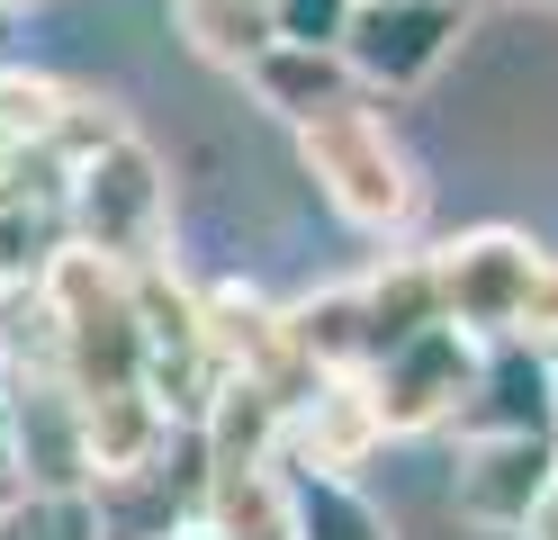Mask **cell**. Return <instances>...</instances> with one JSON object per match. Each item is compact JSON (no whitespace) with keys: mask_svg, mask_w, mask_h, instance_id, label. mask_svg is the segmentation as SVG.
Segmentation results:
<instances>
[{"mask_svg":"<svg viewBox=\"0 0 558 540\" xmlns=\"http://www.w3.org/2000/svg\"><path fill=\"white\" fill-rule=\"evenodd\" d=\"M298 163L316 171V190L333 199V216H342V226H361V235H405L414 216H424V180H414L405 144L361 99L306 118L298 127Z\"/></svg>","mask_w":558,"mask_h":540,"instance_id":"6da1fadb","label":"cell"},{"mask_svg":"<svg viewBox=\"0 0 558 540\" xmlns=\"http://www.w3.org/2000/svg\"><path fill=\"white\" fill-rule=\"evenodd\" d=\"M63 226H73V243L99 252V262L145 271L154 262V235H162V163H154V144L126 135L99 163H82L73 190H63Z\"/></svg>","mask_w":558,"mask_h":540,"instance_id":"7a4b0ae2","label":"cell"},{"mask_svg":"<svg viewBox=\"0 0 558 540\" xmlns=\"http://www.w3.org/2000/svg\"><path fill=\"white\" fill-rule=\"evenodd\" d=\"M541 252L522 243L513 226H477L460 243L433 252V279H441V324H460L469 343H505L532 324V288H541Z\"/></svg>","mask_w":558,"mask_h":540,"instance_id":"3957f363","label":"cell"},{"mask_svg":"<svg viewBox=\"0 0 558 540\" xmlns=\"http://www.w3.org/2000/svg\"><path fill=\"white\" fill-rule=\"evenodd\" d=\"M469 36V10H450V0H369L352 10V36H342V63H352V91H414L433 82V72L460 55Z\"/></svg>","mask_w":558,"mask_h":540,"instance_id":"277c9868","label":"cell"},{"mask_svg":"<svg viewBox=\"0 0 558 540\" xmlns=\"http://www.w3.org/2000/svg\"><path fill=\"white\" fill-rule=\"evenodd\" d=\"M549 495H558V432H486V442H460V468H450L460 523L532 531Z\"/></svg>","mask_w":558,"mask_h":540,"instance_id":"5b68a950","label":"cell"},{"mask_svg":"<svg viewBox=\"0 0 558 540\" xmlns=\"http://www.w3.org/2000/svg\"><path fill=\"white\" fill-rule=\"evenodd\" d=\"M477 387V343L460 324H433V334H414L405 351H388L369 370V396H378V432H433L469 406Z\"/></svg>","mask_w":558,"mask_h":540,"instance_id":"8992f818","label":"cell"},{"mask_svg":"<svg viewBox=\"0 0 558 540\" xmlns=\"http://www.w3.org/2000/svg\"><path fill=\"white\" fill-rule=\"evenodd\" d=\"M378 442H388V432H378L369 379H316L289 415H279V468H289V478H352Z\"/></svg>","mask_w":558,"mask_h":540,"instance_id":"52a82bcc","label":"cell"},{"mask_svg":"<svg viewBox=\"0 0 558 540\" xmlns=\"http://www.w3.org/2000/svg\"><path fill=\"white\" fill-rule=\"evenodd\" d=\"M10 387V468L27 495H90V451H82V396L63 379H0Z\"/></svg>","mask_w":558,"mask_h":540,"instance_id":"ba28073f","label":"cell"},{"mask_svg":"<svg viewBox=\"0 0 558 540\" xmlns=\"http://www.w3.org/2000/svg\"><path fill=\"white\" fill-rule=\"evenodd\" d=\"M460 423V442H486V432H558V370H549V351L541 343H477V387H469V406L450 415Z\"/></svg>","mask_w":558,"mask_h":540,"instance_id":"9c48e42d","label":"cell"},{"mask_svg":"<svg viewBox=\"0 0 558 540\" xmlns=\"http://www.w3.org/2000/svg\"><path fill=\"white\" fill-rule=\"evenodd\" d=\"M171 442H181V423H171L145 387L82 396V451H90V487H109V478H135V468H154Z\"/></svg>","mask_w":558,"mask_h":540,"instance_id":"30bf717a","label":"cell"},{"mask_svg":"<svg viewBox=\"0 0 558 540\" xmlns=\"http://www.w3.org/2000/svg\"><path fill=\"white\" fill-rule=\"evenodd\" d=\"M361 288V315H369V370L388 351H405L414 334H433L441 324V279H433V252H388L369 279H352Z\"/></svg>","mask_w":558,"mask_h":540,"instance_id":"8fae6325","label":"cell"},{"mask_svg":"<svg viewBox=\"0 0 558 540\" xmlns=\"http://www.w3.org/2000/svg\"><path fill=\"white\" fill-rule=\"evenodd\" d=\"M243 82H253V99L270 108V118H289V127L325 118V108H342V99H361L352 63L342 55H306V46H262L253 63H243Z\"/></svg>","mask_w":558,"mask_h":540,"instance_id":"7c38bea8","label":"cell"},{"mask_svg":"<svg viewBox=\"0 0 558 540\" xmlns=\"http://www.w3.org/2000/svg\"><path fill=\"white\" fill-rule=\"evenodd\" d=\"M198 531H217V540H289V478H279V468H207L198 478Z\"/></svg>","mask_w":558,"mask_h":540,"instance_id":"4fadbf2b","label":"cell"},{"mask_svg":"<svg viewBox=\"0 0 558 540\" xmlns=\"http://www.w3.org/2000/svg\"><path fill=\"white\" fill-rule=\"evenodd\" d=\"M289 540H397V531L352 478H289Z\"/></svg>","mask_w":558,"mask_h":540,"instance_id":"5bb4252c","label":"cell"},{"mask_svg":"<svg viewBox=\"0 0 558 540\" xmlns=\"http://www.w3.org/2000/svg\"><path fill=\"white\" fill-rule=\"evenodd\" d=\"M171 19H181V36L207 63H226V72H243L270 46V19L253 10V0H171Z\"/></svg>","mask_w":558,"mask_h":540,"instance_id":"9a60e30c","label":"cell"},{"mask_svg":"<svg viewBox=\"0 0 558 540\" xmlns=\"http://www.w3.org/2000/svg\"><path fill=\"white\" fill-rule=\"evenodd\" d=\"M135 127H126V108L118 99H90V91H63V108H54V127H46V154L63 163V180H73L82 163H99L109 144H126Z\"/></svg>","mask_w":558,"mask_h":540,"instance_id":"2e32d148","label":"cell"},{"mask_svg":"<svg viewBox=\"0 0 558 540\" xmlns=\"http://www.w3.org/2000/svg\"><path fill=\"white\" fill-rule=\"evenodd\" d=\"M352 10H361V0H262L270 46H306V55H342V36H352Z\"/></svg>","mask_w":558,"mask_h":540,"instance_id":"e0dca14e","label":"cell"},{"mask_svg":"<svg viewBox=\"0 0 558 540\" xmlns=\"http://www.w3.org/2000/svg\"><path fill=\"white\" fill-rule=\"evenodd\" d=\"M0 540H99V514H90V495H10Z\"/></svg>","mask_w":558,"mask_h":540,"instance_id":"ac0fdd59","label":"cell"},{"mask_svg":"<svg viewBox=\"0 0 558 540\" xmlns=\"http://www.w3.org/2000/svg\"><path fill=\"white\" fill-rule=\"evenodd\" d=\"M63 91L54 82H27V72H0V154H27V144H46Z\"/></svg>","mask_w":558,"mask_h":540,"instance_id":"d6986e66","label":"cell"},{"mask_svg":"<svg viewBox=\"0 0 558 540\" xmlns=\"http://www.w3.org/2000/svg\"><path fill=\"white\" fill-rule=\"evenodd\" d=\"M19 468H10V387H0V487H10Z\"/></svg>","mask_w":558,"mask_h":540,"instance_id":"ffe728a7","label":"cell"},{"mask_svg":"<svg viewBox=\"0 0 558 540\" xmlns=\"http://www.w3.org/2000/svg\"><path fill=\"white\" fill-rule=\"evenodd\" d=\"M171 540H217V531H198V523H181V531H171Z\"/></svg>","mask_w":558,"mask_h":540,"instance_id":"44dd1931","label":"cell"},{"mask_svg":"<svg viewBox=\"0 0 558 540\" xmlns=\"http://www.w3.org/2000/svg\"><path fill=\"white\" fill-rule=\"evenodd\" d=\"M450 10H486V0H450Z\"/></svg>","mask_w":558,"mask_h":540,"instance_id":"7402d4cb","label":"cell"},{"mask_svg":"<svg viewBox=\"0 0 558 540\" xmlns=\"http://www.w3.org/2000/svg\"><path fill=\"white\" fill-rule=\"evenodd\" d=\"M361 10H369V0H361Z\"/></svg>","mask_w":558,"mask_h":540,"instance_id":"603a6c76","label":"cell"},{"mask_svg":"<svg viewBox=\"0 0 558 540\" xmlns=\"http://www.w3.org/2000/svg\"><path fill=\"white\" fill-rule=\"evenodd\" d=\"M253 10H262V0H253Z\"/></svg>","mask_w":558,"mask_h":540,"instance_id":"cb8c5ba5","label":"cell"}]
</instances>
